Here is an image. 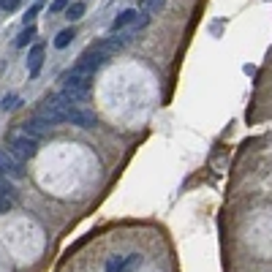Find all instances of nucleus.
<instances>
[{
    "label": "nucleus",
    "instance_id": "obj_5",
    "mask_svg": "<svg viewBox=\"0 0 272 272\" xmlns=\"http://www.w3.org/2000/svg\"><path fill=\"white\" fill-rule=\"evenodd\" d=\"M41 63H44V44H33L30 52H28V71L30 76H36L41 71Z\"/></svg>",
    "mask_w": 272,
    "mask_h": 272
},
{
    "label": "nucleus",
    "instance_id": "obj_13",
    "mask_svg": "<svg viewBox=\"0 0 272 272\" xmlns=\"http://www.w3.org/2000/svg\"><path fill=\"white\" fill-rule=\"evenodd\" d=\"M123 261H125V258H120V256H112L109 261H106V272H120Z\"/></svg>",
    "mask_w": 272,
    "mask_h": 272
},
{
    "label": "nucleus",
    "instance_id": "obj_15",
    "mask_svg": "<svg viewBox=\"0 0 272 272\" xmlns=\"http://www.w3.org/2000/svg\"><path fill=\"white\" fill-rule=\"evenodd\" d=\"M63 9H68V0H55V3L49 6L52 14H57V11H63Z\"/></svg>",
    "mask_w": 272,
    "mask_h": 272
},
{
    "label": "nucleus",
    "instance_id": "obj_6",
    "mask_svg": "<svg viewBox=\"0 0 272 272\" xmlns=\"http://www.w3.org/2000/svg\"><path fill=\"white\" fill-rule=\"evenodd\" d=\"M139 17H142V11H136V9H125L123 14L115 19V33H120V30H125V28H131V25H134Z\"/></svg>",
    "mask_w": 272,
    "mask_h": 272
},
{
    "label": "nucleus",
    "instance_id": "obj_2",
    "mask_svg": "<svg viewBox=\"0 0 272 272\" xmlns=\"http://www.w3.org/2000/svg\"><path fill=\"white\" fill-rule=\"evenodd\" d=\"M36 152H38V142L33 136H28L25 131L11 136V155L14 158H33Z\"/></svg>",
    "mask_w": 272,
    "mask_h": 272
},
{
    "label": "nucleus",
    "instance_id": "obj_14",
    "mask_svg": "<svg viewBox=\"0 0 272 272\" xmlns=\"http://www.w3.org/2000/svg\"><path fill=\"white\" fill-rule=\"evenodd\" d=\"M19 3H22V0H0V9H3V11H14V9H19Z\"/></svg>",
    "mask_w": 272,
    "mask_h": 272
},
{
    "label": "nucleus",
    "instance_id": "obj_1",
    "mask_svg": "<svg viewBox=\"0 0 272 272\" xmlns=\"http://www.w3.org/2000/svg\"><path fill=\"white\" fill-rule=\"evenodd\" d=\"M90 82H93V74L87 71H79L76 65L71 71H65L60 76V84L63 90H79V93H90Z\"/></svg>",
    "mask_w": 272,
    "mask_h": 272
},
{
    "label": "nucleus",
    "instance_id": "obj_16",
    "mask_svg": "<svg viewBox=\"0 0 272 272\" xmlns=\"http://www.w3.org/2000/svg\"><path fill=\"white\" fill-rule=\"evenodd\" d=\"M19 101V98L17 96H9V98H3V104H0V106H3V109H14V104Z\"/></svg>",
    "mask_w": 272,
    "mask_h": 272
},
{
    "label": "nucleus",
    "instance_id": "obj_17",
    "mask_svg": "<svg viewBox=\"0 0 272 272\" xmlns=\"http://www.w3.org/2000/svg\"><path fill=\"white\" fill-rule=\"evenodd\" d=\"M36 14H38V6H33L28 14H25V22H33V17H36Z\"/></svg>",
    "mask_w": 272,
    "mask_h": 272
},
{
    "label": "nucleus",
    "instance_id": "obj_9",
    "mask_svg": "<svg viewBox=\"0 0 272 272\" xmlns=\"http://www.w3.org/2000/svg\"><path fill=\"white\" fill-rule=\"evenodd\" d=\"M139 267H142V256H139V253H134V256H128V258L123 261L120 272H139Z\"/></svg>",
    "mask_w": 272,
    "mask_h": 272
},
{
    "label": "nucleus",
    "instance_id": "obj_10",
    "mask_svg": "<svg viewBox=\"0 0 272 272\" xmlns=\"http://www.w3.org/2000/svg\"><path fill=\"white\" fill-rule=\"evenodd\" d=\"M163 3H166V0H144V3H142V14H147V17L158 14V11L163 9Z\"/></svg>",
    "mask_w": 272,
    "mask_h": 272
},
{
    "label": "nucleus",
    "instance_id": "obj_4",
    "mask_svg": "<svg viewBox=\"0 0 272 272\" xmlns=\"http://www.w3.org/2000/svg\"><path fill=\"white\" fill-rule=\"evenodd\" d=\"M0 174L14 177V180L22 177V163H19L11 152H6V150H0Z\"/></svg>",
    "mask_w": 272,
    "mask_h": 272
},
{
    "label": "nucleus",
    "instance_id": "obj_7",
    "mask_svg": "<svg viewBox=\"0 0 272 272\" xmlns=\"http://www.w3.org/2000/svg\"><path fill=\"white\" fill-rule=\"evenodd\" d=\"M49 128H52V125L44 123V120H38V117H36V120H30V123H25V134L33 136V139H36V136H44Z\"/></svg>",
    "mask_w": 272,
    "mask_h": 272
},
{
    "label": "nucleus",
    "instance_id": "obj_8",
    "mask_svg": "<svg viewBox=\"0 0 272 272\" xmlns=\"http://www.w3.org/2000/svg\"><path fill=\"white\" fill-rule=\"evenodd\" d=\"M71 41H74V30H71V28L60 30V33L55 36V46H57V49H65V46H68Z\"/></svg>",
    "mask_w": 272,
    "mask_h": 272
},
{
    "label": "nucleus",
    "instance_id": "obj_3",
    "mask_svg": "<svg viewBox=\"0 0 272 272\" xmlns=\"http://www.w3.org/2000/svg\"><path fill=\"white\" fill-rule=\"evenodd\" d=\"M65 123L71 125H79V128H93L96 125V115L87 109H82V106H71L68 109V117H65Z\"/></svg>",
    "mask_w": 272,
    "mask_h": 272
},
{
    "label": "nucleus",
    "instance_id": "obj_12",
    "mask_svg": "<svg viewBox=\"0 0 272 272\" xmlns=\"http://www.w3.org/2000/svg\"><path fill=\"white\" fill-rule=\"evenodd\" d=\"M65 14H68V19H82V14H84V3L68 6V9H65Z\"/></svg>",
    "mask_w": 272,
    "mask_h": 272
},
{
    "label": "nucleus",
    "instance_id": "obj_11",
    "mask_svg": "<svg viewBox=\"0 0 272 272\" xmlns=\"http://www.w3.org/2000/svg\"><path fill=\"white\" fill-rule=\"evenodd\" d=\"M33 38H36V28H33V25H28V28H25V30L17 36V46H28Z\"/></svg>",
    "mask_w": 272,
    "mask_h": 272
}]
</instances>
